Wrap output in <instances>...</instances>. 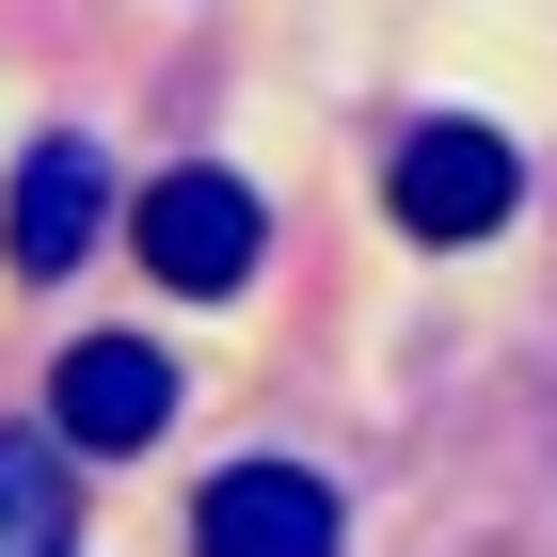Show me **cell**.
<instances>
[{
    "label": "cell",
    "mask_w": 557,
    "mask_h": 557,
    "mask_svg": "<svg viewBox=\"0 0 557 557\" xmlns=\"http://www.w3.org/2000/svg\"><path fill=\"white\" fill-rule=\"evenodd\" d=\"M510 208H525V160H510L494 128H462V112H446V128L398 144V223H414V239H494Z\"/></svg>",
    "instance_id": "cell-2"
},
{
    "label": "cell",
    "mask_w": 557,
    "mask_h": 557,
    "mask_svg": "<svg viewBox=\"0 0 557 557\" xmlns=\"http://www.w3.org/2000/svg\"><path fill=\"white\" fill-rule=\"evenodd\" d=\"M0 557H81V494H64V430H0Z\"/></svg>",
    "instance_id": "cell-6"
},
{
    "label": "cell",
    "mask_w": 557,
    "mask_h": 557,
    "mask_svg": "<svg viewBox=\"0 0 557 557\" xmlns=\"http://www.w3.org/2000/svg\"><path fill=\"white\" fill-rule=\"evenodd\" d=\"M160 414H175V367L144 335H81L48 367V430H64V446H144Z\"/></svg>",
    "instance_id": "cell-4"
},
{
    "label": "cell",
    "mask_w": 557,
    "mask_h": 557,
    "mask_svg": "<svg viewBox=\"0 0 557 557\" xmlns=\"http://www.w3.org/2000/svg\"><path fill=\"white\" fill-rule=\"evenodd\" d=\"M128 239H144V271H160L175 302H223V287H239V271L271 256V208H256V191H239V175H223V160H175L160 191H144V208H128Z\"/></svg>",
    "instance_id": "cell-1"
},
{
    "label": "cell",
    "mask_w": 557,
    "mask_h": 557,
    "mask_svg": "<svg viewBox=\"0 0 557 557\" xmlns=\"http://www.w3.org/2000/svg\"><path fill=\"white\" fill-rule=\"evenodd\" d=\"M191 542H208V557H335V478H302V462H223L208 510H191Z\"/></svg>",
    "instance_id": "cell-3"
},
{
    "label": "cell",
    "mask_w": 557,
    "mask_h": 557,
    "mask_svg": "<svg viewBox=\"0 0 557 557\" xmlns=\"http://www.w3.org/2000/svg\"><path fill=\"white\" fill-rule=\"evenodd\" d=\"M96 208H112V175H96V144H64L48 128L33 160H16V271H81V239H96Z\"/></svg>",
    "instance_id": "cell-5"
}]
</instances>
